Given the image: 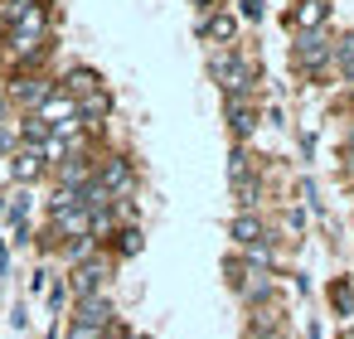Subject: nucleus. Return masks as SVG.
<instances>
[{
	"label": "nucleus",
	"instance_id": "obj_1",
	"mask_svg": "<svg viewBox=\"0 0 354 339\" xmlns=\"http://www.w3.org/2000/svg\"><path fill=\"white\" fill-rule=\"evenodd\" d=\"M214 78H218L228 93H243V88H248V78H252V68H248V64H238L233 54H223V59H214Z\"/></svg>",
	"mask_w": 354,
	"mask_h": 339
},
{
	"label": "nucleus",
	"instance_id": "obj_2",
	"mask_svg": "<svg viewBox=\"0 0 354 339\" xmlns=\"http://www.w3.org/2000/svg\"><path fill=\"white\" fill-rule=\"evenodd\" d=\"M102 276H107V267H102V262H88V267L73 271V291H78V296H93V291L102 286Z\"/></svg>",
	"mask_w": 354,
	"mask_h": 339
},
{
	"label": "nucleus",
	"instance_id": "obj_3",
	"mask_svg": "<svg viewBox=\"0 0 354 339\" xmlns=\"http://www.w3.org/2000/svg\"><path fill=\"white\" fill-rule=\"evenodd\" d=\"M112 320V310H107V300H97V296H88L83 305H78V325H93V329H102Z\"/></svg>",
	"mask_w": 354,
	"mask_h": 339
},
{
	"label": "nucleus",
	"instance_id": "obj_4",
	"mask_svg": "<svg viewBox=\"0 0 354 339\" xmlns=\"http://www.w3.org/2000/svg\"><path fill=\"white\" fill-rule=\"evenodd\" d=\"M296 59H301L306 68H315L320 59H330V44H325L320 35H306V39H301V49H296Z\"/></svg>",
	"mask_w": 354,
	"mask_h": 339
},
{
	"label": "nucleus",
	"instance_id": "obj_5",
	"mask_svg": "<svg viewBox=\"0 0 354 339\" xmlns=\"http://www.w3.org/2000/svg\"><path fill=\"white\" fill-rule=\"evenodd\" d=\"M97 184H102L107 194H112V189H127V184H131V165H127V160H112V165L102 170V180H97Z\"/></svg>",
	"mask_w": 354,
	"mask_h": 339
},
{
	"label": "nucleus",
	"instance_id": "obj_6",
	"mask_svg": "<svg viewBox=\"0 0 354 339\" xmlns=\"http://www.w3.org/2000/svg\"><path fill=\"white\" fill-rule=\"evenodd\" d=\"M325 15H330V6H325V0H301V10H296V25H301V30H315Z\"/></svg>",
	"mask_w": 354,
	"mask_h": 339
},
{
	"label": "nucleus",
	"instance_id": "obj_7",
	"mask_svg": "<svg viewBox=\"0 0 354 339\" xmlns=\"http://www.w3.org/2000/svg\"><path fill=\"white\" fill-rule=\"evenodd\" d=\"M39 160H44V155H39L35 146L20 151V155H15V180H35V175H39Z\"/></svg>",
	"mask_w": 354,
	"mask_h": 339
},
{
	"label": "nucleus",
	"instance_id": "obj_8",
	"mask_svg": "<svg viewBox=\"0 0 354 339\" xmlns=\"http://www.w3.org/2000/svg\"><path fill=\"white\" fill-rule=\"evenodd\" d=\"M233 238H238V242H262V223H257V218H238V223H233Z\"/></svg>",
	"mask_w": 354,
	"mask_h": 339
},
{
	"label": "nucleus",
	"instance_id": "obj_9",
	"mask_svg": "<svg viewBox=\"0 0 354 339\" xmlns=\"http://www.w3.org/2000/svg\"><path fill=\"white\" fill-rule=\"evenodd\" d=\"M25 102H44L49 97V83H39V78H25V88H15Z\"/></svg>",
	"mask_w": 354,
	"mask_h": 339
},
{
	"label": "nucleus",
	"instance_id": "obj_10",
	"mask_svg": "<svg viewBox=\"0 0 354 339\" xmlns=\"http://www.w3.org/2000/svg\"><path fill=\"white\" fill-rule=\"evenodd\" d=\"M97 88V78L88 73V68H78V73H68V93H93Z\"/></svg>",
	"mask_w": 354,
	"mask_h": 339
},
{
	"label": "nucleus",
	"instance_id": "obj_11",
	"mask_svg": "<svg viewBox=\"0 0 354 339\" xmlns=\"http://www.w3.org/2000/svg\"><path fill=\"white\" fill-rule=\"evenodd\" d=\"M228 117H233V131H238V136H248V131L257 126V122H252V112H248V107H238V102H233V112H228Z\"/></svg>",
	"mask_w": 354,
	"mask_h": 339
},
{
	"label": "nucleus",
	"instance_id": "obj_12",
	"mask_svg": "<svg viewBox=\"0 0 354 339\" xmlns=\"http://www.w3.org/2000/svg\"><path fill=\"white\" fill-rule=\"evenodd\" d=\"M209 39H233V20L228 15H214L209 20Z\"/></svg>",
	"mask_w": 354,
	"mask_h": 339
},
{
	"label": "nucleus",
	"instance_id": "obj_13",
	"mask_svg": "<svg viewBox=\"0 0 354 339\" xmlns=\"http://www.w3.org/2000/svg\"><path fill=\"white\" fill-rule=\"evenodd\" d=\"M136 247H141V233H136V228H131V233H122V252H136Z\"/></svg>",
	"mask_w": 354,
	"mask_h": 339
},
{
	"label": "nucleus",
	"instance_id": "obj_14",
	"mask_svg": "<svg viewBox=\"0 0 354 339\" xmlns=\"http://www.w3.org/2000/svg\"><path fill=\"white\" fill-rule=\"evenodd\" d=\"M97 334H102V329H93V325H78V329H73V339H97Z\"/></svg>",
	"mask_w": 354,
	"mask_h": 339
},
{
	"label": "nucleus",
	"instance_id": "obj_15",
	"mask_svg": "<svg viewBox=\"0 0 354 339\" xmlns=\"http://www.w3.org/2000/svg\"><path fill=\"white\" fill-rule=\"evenodd\" d=\"M243 15H252V20H257V15H262V0H243Z\"/></svg>",
	"mask_w": 354,
	"mask_h": 339
},
{
	"label": "nucleus",
	"instance_id": "obj_16",
	"mask_svg": "<svg viewBox=\"0 0 354 339\" xmlns=\"http://www.w3.org/2000/svg\"><path fill=\"white\" fill-rule=\"evenodd\" d=\"M344 73H349V83H354V59H349V64H344Z\"/></svg>",
	"mask_w": 354,
	"mask_h": 339
},
{
	"label": "nucleus",
	"instance_id": "obj_17",
	"mask_svg": "<svg viewBox=\"0 0 354 339\" xmlns=\"http://www.w3.org/2000/svg\"><path fill=\"white\" fill-rule=\"evenodd\" d=\"M15 6H30V0H15Z\"/></svg>",
	"mask_w": 354,
	"mask_h": 339
}]
</instances>
